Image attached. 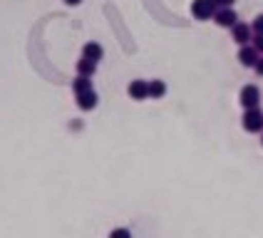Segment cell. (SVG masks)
Wrapping results in <instances>:
<instances>
[{
  "label": "cell",
  "instance_id": "1",
  "mask_svg": "<svg viewBox=\"0 0 263 238\" xmlns=\"http://www.w3.org/2000/svg\"><path fill=\"white\" fill-rule=\"evenodd\" d=\"M216 10H219L216 0H194L191 3V15L196 20H214Z\"/></svg>",
  "mask_w": 263,
  "mask_h": 238
},
{
  "label": "cell",
  "instance_id": "2",
  "mask_svg": "<svg viewBox=\"0 0 263 238\" xmlns=\"http://www.w3.org/2000/svg\"><path fill=\"white\" fill-rule=\"evenodd\" d=\"M241 124H243V129L251 134H258L263 132V112L258 107H251L243 112V119H241Z\"/></svg>",
  "mask_w": 263,
  "mask_h": 238
},
{
  "label": "cell",
  "instance_id": "3",
  "mask_svg": "<svg viewBox=\"0 0 263 238\" xmlns=\"http://www.w3.org/2000/svg\"><path fill=\"white\" fill-rule=\"evenodd\" d=\"M238 102H241V107H243V109L258 107V102H261V89L256 87V85H243L241 94H238Z\"/></svg>",
  "mask_w": 263,
  "mask_h": 238
},
{
  "label": "cell",
  "instance_id": "4",
  "mask_svg": "<svg viewBox=\"0 0 263 238\" xmlns=\"http://www.w3.org/2000/svg\"><path fill=\"white\" fill-rule=\"evenodd\" d=\"M214 23L219 28H234L236 23H238V15H236L234 8H219L216 15H214Z\"/></svg>",
  "mask_w": 263,
  "mask_h": 238
},
{
  "label": "cell",
  "instance_id": "5",
  "mask_svg": "<svg viewBox=\"0 0 263 238\" xmlns=\"http://www.w3.org/2000/svg\"><path fill=\"white\" fill-rule=\"evenodd\" d=\"M231 37H234L236 45H249L253 40V28L246 25V23H236L231 28Z\"/></svg>",
  "mask_w": 263,
  "mask_h": 238
},
{
  "label": "cell",
  "instance_id": "6",
  "mask_svg": "<svg viewBox=\"0 0 263 238\" xmlns=\"http://www.w3.org/2000/svg\"><path fill=\"white\" fill-rule=\"evenodd\" d=\"M261 57V52L253 47V45H241V50H238V62L243 65V67H256V62Z\"/></svg>",
  "mask_w": 263,
  "mask_h": 238
},
{
  "label": "cell",
  "instance_id": "7",
  "mask_svg": "<svg viewBox=\"0 0 263 238\" xmlns=\"http://www.w3.org/2000/svg\"><path fill=\"white\" fill-rule=\"evenodd\" d=\"M132 100H137V102H142V100H149V82L144 80H132L129 87H127Z\"/></svg>",
  "mask_w": 263,
  "mask_h": 238
},
{
  "label": "cell",
  "instance_id": "8",
  "mask_svg": "<svg viewBox=\"0 0 263 238\" xmlns=\"http://www.w3.org/2000/svg\"><path fill=\"white\" fill-rule=\"evenodd\" d=\"M74 97H77V107H80L82 112H89V109L97 107V92H95V89H87V92L74 94Z\"/></svg>",
  "mask_w": 263,
  "mask_h": 238
},
{
  "label": "cell",
  "instance_id": "9",
  "mask_svg": "<svg viewBox=\"0 0 263 238\" xmlns=\"http://www.w3.org/2000/svg\"><path fill=\"white\" fill-rule=\"evenodd\" d=\"M82 57H89V60H95V62H100V60L104 57V47L100 43H87L82 47Z\"/></svg>",
  "mask_w": 263,
  "mask_h": 238
},
{
  "label": "cell",
  "instance_id": "10",
  "mask_svg": "<svg viewBox=\"0 0 263 238\" xmlns=\"http://www.w3.org/2000/svg\"><path fill=\"white\" fill-rule=\"evenodd\" d=\"M97 72V62L89 57H80L77 60V74H85V77H92Z\"/></svg>",
  "mask_w": 263,
  "mask_h": 238
},
{
  "label": "cell",
  "instance_id": "11",
  "mask_svg": "<svg viewBox=\"0 0 263 238\" xmlns=\"http://www.w3.org/2000/svg\"><path fill=\"white\" fill-rule=\"evenodd\" d=\"M87 89H92V80L85 77V74H77V80H72V92L74 94H82Z\"/></svg>",
  "mask_w": 263,
  "mask_h": 238
},
{
  "label": "cell",
  "instance_id": "12",
  "mask_svg": "<svg viewBox=\"0 0 263 238\" xmlns=\"http://www.w3.org/2000/svg\"><path fill=\"white\" fill-rule=\"evenodd\" d=\"M164 94H166V85H164L161 80H152V82H149V97H152V100H161Z\"/></svg>",
  "mask_w": 263,
  "mask_h": 238
},
{
  "label": "cell",
  "instance_id": "13",
  "mask_svg": "<svg viewBox=\"0 0 263 238\" xmlns=\"http://www.w3.org/2000/svg\"><path fill=\"white\" fill-rule=\"evenodd\" d=\"M251 45H253L258 52H263V32H253V40H251Z\"/></svg>",
  "mask_w": 263,
  "mask_h": 238
},
{
  "label": "cell",
  "instance_id": "14",
  "mask_svg": "<svg viewBox=\"0 0 263 238\" xmlns=\"http://www.w3.org/2000/svg\"><path fill=\"white\" fill-rule=\"evenodd\" d=\"M251 28H253V32H263V13L256 15L253 17V23H251Z\"/></svg>",
  "mask_w": 263,
  "mask_h": 238
},
{
  "label": "cell",
  "instance_id": "15",
  "mask_svg": "<svg viewBox=\"0 0 263 238\" xmlns=\"http://www.w3.org/2000/svg\"><path fill=\"white\" fill-rule=\"evenodd\" d=\"M234 3L236 0H216V5H219V8H234Z\"/></svg>",
  "mask_w": 263,
  "mask_h": 238
},
{
  "label": "cell",
  "instance_id": "16",
  "mask_svg": "<svg viewBox=\"0 0 263 238\" xmlns=\"http://www.w3.org/2000/svg\"><path fill=\"white\" fill-rule=\"evenodd\" d=\"M112 236H115V238H119V236L127 238V236H129V231H127V228H117V231H112Z\"/></svg>",
  "mask_w": 263,
  "mask_h": 238
},
{
  "label": "cell",
  "instance_id": "17",
  "mask_svg": "<svg viewBox=\"0 0 263 238\" xmlns=\"http://www.w3.org/2000/svg\"><path fill=\"white\" fill-rule=\"evenodd\" d=\"M253 70H256V74H261L263 77V57H258V62H256V67H253Z\"/></svg>",
  "mask_w": 263,
  "mask_h": 238
},
{
  "label": "cell",
  "instance_id": "18",
  "mask_svg": "<svg viewBox=\"0 0 263 238\" xmlns=\"http://www.w3.org/2000/svg\"><path fill=\"white\" fill-rule=\"evenodd\" d=\"M65 3H67V5H80L82 0H65Z\"/></svg>",
  "mask_w": 263,
  "mask_h": 238
},
{
  "label": "cell",
  "instance_id": "19",
  "mask_svg": "<svg viewBox=\"0 0 263 238\" xmlns=\"http://www.w3.org/2000/svg\"><path fill=\"white\" fill-rule=\"evenodd\" d=\"M261 144H263V139H261Z\"/></svg>",
  "mask_w": 263,
  "mask_h": 238
}]
</instances>
